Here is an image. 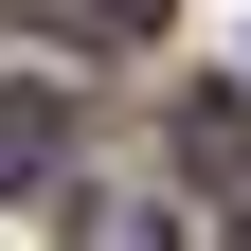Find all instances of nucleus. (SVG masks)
<instances>
[{
	"label": "nucleus",
	"instance_id": "nucleus-1",
	"mask_svg": "<svg viewBox=\"0 0 251 251\" xmlns=\"http://www.w3.org/2000/svg\"><path fill=\"white\" fill-rule=\"evenodd\" d=\"M54 179H72V108L36 72H0V198H54Z\"/></svg>",
	"mask_w": 251,
	"mask_h": 251
},
{
	"label": "nucleus",
	"instance_id": "nucleus-2",
	"mask_svg": "<svg viewBox=\"0 0 251 251\" xmlns=\"http://www.w3.org/2000/svg\"><path fill=\"white\" fill-rule=\"evenodd\" d=\"M179 162H198V179H233V198H251V90H198V108H179Z\"/></svg>",
	"mask_w": 251,
	"mask_h": 251
},
{
	"label": "nucleus",
	"instance_id": "nucleus-3",
	"mask_svg": "<svg viewBox=\"0 0 251 251\" xmlns=\"http://www.w3.org/2000/svg\"><path fill=\"white\" fill-rule=\"evenodd\" d=\"M72 251H179L162 198H72Z\"/></svg>",
	"mask_w": 251,
	"mask_h": 251
},
{
	"label": "nucleus",
	"instance_id": "nucleus-4",
	"mask_svg": "<svg viewBox=\"0 0 251 251\" xmlns=\"http://www.w3.org/2000/svg\"><path fill=\"white\" fill-rule=\"evenodd\" d=\"M18 18H36V36H144L162 0H18Z\"/></svg>",
	"mask_w": 251,
	"mask_h": 251
},
{
	"label": "nucleus",
	"instance_id": "nucleus-5",
	"mask_svg": "<svg viewBox=\"0 0 251 251\" xmlns=\"http://www.w3.org/2000/svg\"><path fill=\"white\" fill-rule=\"evenodd\" d=\"M233 251H251V233H233Z\"/></svg>",
	"mask_w": 251,
	"mask_h": 251
}]
</instances>
